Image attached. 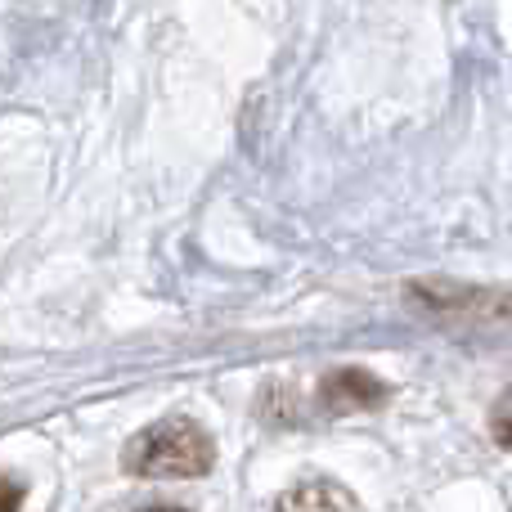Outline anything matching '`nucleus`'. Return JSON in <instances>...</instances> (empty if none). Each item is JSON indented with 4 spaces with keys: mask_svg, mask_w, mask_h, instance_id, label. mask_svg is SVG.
I'll return each instance as SVG.
<instances>
[{
    "mask_svg": "<svg viewBox=\"0 0 512 512\" xmlns=\"http://www.w3.org/2000/svg\"><path fill=\"white\" fill-rule=\"evenodd\" d=\"M212 463V436L189 418H162L126 445V468L135 477H203Z\"/></svg>",
    "mask_w": 512,
    "mask_h": 512,
    "instance_id": "obj_1",
    "label": "nucleus"
},
{
    "mask_svg": "<svg viewBox=\"0 0 512 512\" xmlns=\"http://www.w3.org/2000/svg\"><path fill=\"white\" fill-rule=\"evenodd\" d=\"M319 396H324L328 409H337V414H342V409H373V405H382L387 387H382L373 373H364V369H337V373H328V378H324Z\"/></svg>",
    "mask_w": 512,
    "mask_h": 512,
    "instance_id": "obj_2",
    "label": "nucleus"
},
{
    "mask_svg": "<svg viewBox=\"0 0 512 512\" xmlns=\"http://www.w3.org/2000/svg\"><path fill=\"white\" fill-rule=\"evenodd\" d=\"M274 512H355V499L333 481H310V486L288 490Z\"/></svg>",
    "mask_w": 512,
    "mask_h": 512,
    "instance_id": "obj_3",
    "label": "nucleus"
},
{
    "mask_svg": "<svg viewBox=\"0 0 512 512\" xmlns=\"http://www.w3.org/2000/svg\"><path fill=\"white\" fill-rule=\"evenodd\" d=\"M495 441L504 445V450H512V387L504 391V400H499V409H495Z\"/></svg>",
    "mask_w": 512,
    "mask_h": 512,
    "instance_id": "obj_4",
    "label": "nucleus"
},
{
    "mask_svg": "<svg viewBox=\"0 0 512 512\" xmlns=\"http://www.w3.org/2000/svg\"><path fill=\"white\" fill-rule=\"evenodd\" d=\"M18 504H23V490L9 477H0V512H18Z\"/></svg>",
    "mask_w": 512,
    "mask_h": 512,
    "instance_id": "obj_5",
    "label": "nucleus"
},
{
    "mask_svg": "<svg viewBox=\"0 0 512 512\" xmlns=\"http://www.w3.org/2000/svg\"><path fill=\"white\" fill-rule=\"evenodd\" d=\"M149 512H180V508H149Z\"/></svg>",
    "mask_w": 512,
    "mask_h": 512,
    "instance_id": "obj_6",
    "label": "nucleus"
}]
</instances>
